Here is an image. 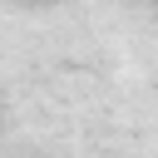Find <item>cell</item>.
Listing matches in <instances>:
<instances>
[]
</instances>
